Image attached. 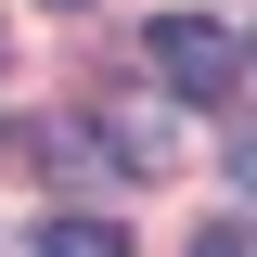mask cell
<instances>
[{
  "label": "cell",
  "mask_w": 257,
  "mask_h": 257,
  "mask_svg": "<svg viewBox=\"0 0 257 257\" xmlns=\"http://www.w3.org/2000/svg\"><path fill=\"white\" fill-rule=\"evenodd\" d=\"M142 64H155L167 103H231V77H244L231 26H206V13H155V26H142Z\"/></svg>",
  "instance_id": "1"
},
{
  "label": "cell",
  "mask_w": 257,
  "mask_h": 257,
  "mask_svg": "<svg viewBox=\"0 0 257 257\" xmlns=\"http://www.w3.org/2000/svg\"><path fill=\"white\" fill-rule=\"evenodd\" d=\"M13 155H26L52 193H103V180H116V142H103L90 116H26V128H13Z\"/></svg>",
  "instance_id": "2"
},
{
  "label": "cell",
  "mask_w": 257,
  "mask_h": 257,
  "mask_svg": "<svg viewBox=\"0 0 257 257\" xmlns=\"http://www.w3.org/2000/svg\"><path fill=\"white\" fill-rule=\"evenodd\" d=\"M26 257H128V231L103 219V206H64V219H39V231H26Z\"/></svg>",
  "instance_id": "3"
},
{
  "label": "cell",
  "mask_w": 257,
  "mask_h": 257,
  "mask_svg": "<svg viewBox=\"0 0 257 257\" xmlns=\"http://www.w3.org/2000/svg\"><path fill=\"white\" fill-rule=\"evenodd\" d=\"M193 257H257V231H244V219H206V244H193Z\"/></svg>",
  "instance_id": "4"
},
{
  "label": "cell",
  "mask_w": 257,
  "mask_h": 257,
  "mask_svg": "<svg viewBox=\"0 0 257 257\" xmlns=\"http://www.w3.org/2000/svg\"><path fill=\"white\" fill-rule=\"evenodd\" d=\"M231 180H257V128H231Z\"/></svg>",
  "instance_id": "5"
},
{
  "label": "cell",
  "mask_w": 257,
  "mask_h": 257,
  "mask_svg": "<svg viewBox=\"0 0 257 257\" xmlns=\"http://www.w3.org/2000/svg\"><path fill=\"white\" fill-rule=\"evenodd\" d=\"M231 52H244V64H257V39H231Z\"/></svg>",
  "instance_id": "6"
},
{
  "label": "cell",
  "mask_w": 257,
  "mask_h": 257,
  "mask_svg": "<svg viewBox=\"0 0 257 257\" xmlns=\"http://www.w3.org/2000/svg\"><path fill=\"white\" fill-rule=\"evenodd\" d=\"M52 13H77V0H52Z\"/></svg>",
  "instance_id": "7"
}]
</instances>
